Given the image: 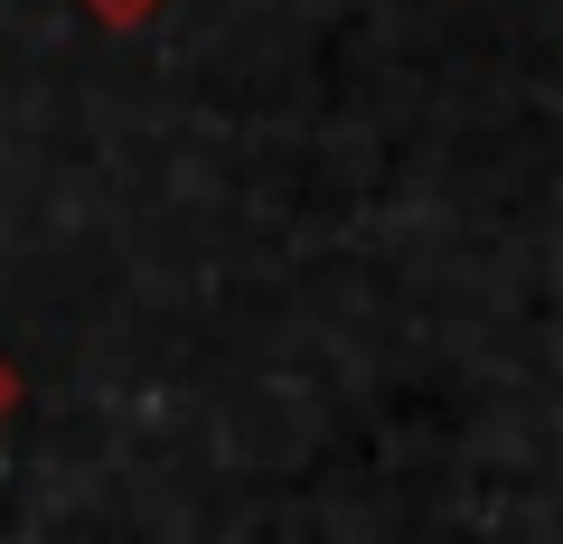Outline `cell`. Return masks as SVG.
<instances>
[{
  "label": "cell",
  "instance_id": "obj_1",
  "mask_svg": "<svg viewBox=\"0 0 563 544\" xmlns=\"http://www.w3.org/2000/svg\"><path fill=\"white\" fill-rule=\"evenodd\" d=\"M85 10H95V20H113V29H141L161 0H85Z\"/></svg>",
  "mask_w": 563,
  "mask_h": 544
},
{
  "label": "cell",
  "instance_id": "obj_2",
  "mask_svg": "<svg viewBox=\"0 0 563 544\" xmlns=\"http://www.w3.org/2000/svg\"><path fill=\"white\" fill-rule=\"evenodd\" d=\"M10 403H20V366L0 357V413H10Z\"/></svg>",
  "mask_w": 563,
  "mask_h": 544
}]
</instances>
